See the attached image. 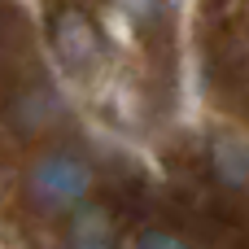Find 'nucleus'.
Masks as SVG:
<instances>
[{"label": "nucleus", "instance_id": "5", "mask_svg": "<svg viewBox=\"0 0 249 249\" xmlns=\"http://www.w3.org/2000/svg\"><path fill=\"white\" fill-rule=\"evenodd\" d=\"M109 232H114V219H109L105 206L83 201V206L70 214V241H109Z\"/></svg>", "mask_w": 249, "mask_h": 249}, {"label": "nucleus", "instance_id": "3", "mask_svg": "<svg viewBox=\"0 0 249 249\" xmlns=\"http://www.w3.org/2000/svg\"><path fill=\"white\" fill-rule=\"evenodd\" d=\"M210 171L223 188H245L249 184V140L236 131H219L210 140Z\"/></svg>", "mask_w": 249, "mask_h": 249}, {"label": "nucleus", "instance_id": "1", "mask_svg": "<svg viewBox=\"0 0 249 249\" xmlns=\"http://www.w3.org/2000/svg\"><path fill=\"white\" fill-rule=\"evenodd\" d=\"M88 193H92V166L74 149H53V153L35 158L26 171V197L35 210H53V214L70 210L74 214L88 201Z\"/></svg>", "mask_w": 249, "mask_h": 249}, {"label": "nucleus", "instance_id": "4", "mask_svg": "<svg viewBox=\"0 0 249 249\" xmlns=\"http://www.w3.org/2000/svg\"><path fill=\"white\" fill-rule=\"evenodd\" d=\"M61 118V101H57V92L48 88V83H35V88H26L18 101H13V123L22 127V131H44V127H53Z\"/></svg>", "mask_w": 249, "mask_h": 249}, {"label": "nucleus", "instance_id": "6", "mask_svg": "<svg viewBox=\"0 0 249 249\" xmlns=\"http://www.w3.org/2000/svg\"><path fill=\"white\" fill-rule=\"evenodd\" d=\"M131 249H188V241L179 236V232H171V228H144Z\"/></svg>", "mask_w": 249, "mask_h": 249}, {"label": "nucleus", "instance_id": "2", "mask_svg": "<svg viewBox=\"0 0 249 249\" xmlns=\"http://www.w3.org/2000/svg\"><path fill=\"white\" fill-rule=\"evenodd\" d=\"M48 39H53L57 61H61L70 74H92V70L105 61V39H101L96 18H92L88 9L57 4V9L48 13Z\"/></svg>", "mask_w": 249, "mask_h": 249}, {"label": "nucleus", "instance_id": "7", "mask_svg": "<svg viewBox=\"0 0 249 249\" xmlns=\"http://www.w3.org/2000/svg\"><path fill=\"white\" fill-rule=\"evenodd\" d=\"M70 249H114L109 241H70Z\"/></svg>", "mask_w": 249, "mask_h": 249}]
</instances>
